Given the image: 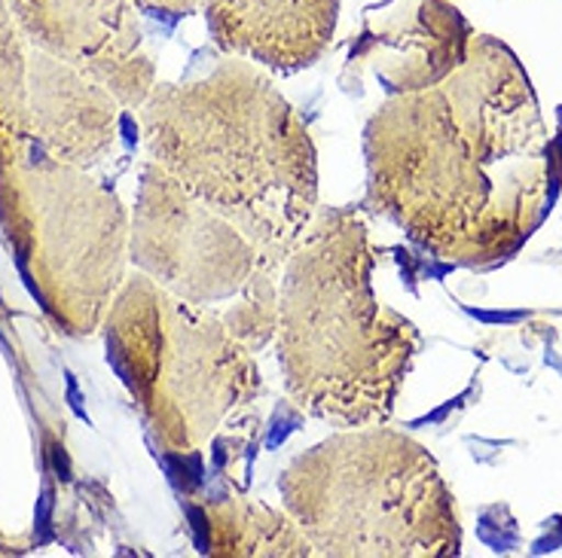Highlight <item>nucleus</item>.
Listing matches in <instances>:
<instances>
[{
    "label": "nucleus",
    "mask_w": 562,
    "mask_h": 558,
    "mask_svg": "<svg viewBox=\"0 0 562 558\" xmlns=\"http://www.w3.org/2000/svg\"><path fill=\"white\" fill-rule=\"evenodd\" d=\"M364 153L373 208L440 257L514 248L544 196V126L495 43L474 41L450 77L385 101L367 123Z\"/></svg>",
    "instance_id": "obj_1"
},
{
    "label": "nucleus",
    "mask_w": 562,
    "mask_h": 558,
    "mask_svg": "<svg viewBox=\"0 0 562 558\" xmlns=\"http://www.w3.org/2000/svg\"><path fill=\"white\" fill-rule=\"evenodd\" d=\"M140 128L150 162L284 265L318 214V156L263 65L226 53L196 80L156 83Z\"/></svg>",
    "instance_id": "obj_2"
},
{
    "label": "nucleus",
    "mask_w": 562,
    "mask_h": 558,
    "mask_svg": "<svg viewBox=\"0 0 562 558\" xmlns=\"http://www.w3.org/2000/svg\"><path fill=\"white\" fill-rule=\"evenodd\" d=\"M373 269L370 229L342 208H318L281 265L272 342L284 388L337 428L389 421L416 354V330L382 303Z\"/></svg>",
    "instance_id": "obj_3"
},
{
    "label": "nucleus",
    "mask_w": 562,
    "mask_h": 558,
    "mask_svg": "<svg viewBox=\"0 0 562 558\" xmlns=\"http://www.w3.org/2000/svg\"><path fill=\"white\" fill-rule=\"evenodd\" d=\"M111 363L159 446L196 455L260 428L263 373L221 315L126 275L104 318Z\"/></svg>",
    "instance_id": "obj_4"
},
{
    "label": "nucleus",
    "mask_w": 562,
    "mask_h": 558,
    "mask_svg": "<svg viewBox=\"0 0 562 558\" xmlns=\"http://www.w3.org/2000/svg\"><path fill=\"white\" fill-rule=\"evenodd\" d=\"M281 506L324 558H435L459 549V522L435 458L382 424L342 428L300 452Z\"/></svg>",
    "instance_id": "obj_5"
},
{
    "label": "nucleus",
    "mask_w": 562,
    "mask_h": 558,
    "mask_svg": "<svg viewBox=\"0 0 562 558\" xmlns=\"http://www.w3.org/2000/svg\"><path fill=\"white\" fill-rule=\"evenodd\" d=\"M0 217L49 318L95 333L132 260V214L120 198L83 168L29 153L0 168Z\"/></svg>",
    "instance_id": "obj_6"
},
{
    "label": "nucleus",
    "mask_w": 562,
    "mask_h": 558,
    "mask_svg": "<svg viewBox=\"0 0 562 558\" xmlns=\"http://www.w3.org/2000/svg\"><path fill=\"white\" fill-rule=\"evenodd\" d=\"M128 257L169 294L221 315L251 351L272 345L281 265L156 162L140 171Z\"/></svg>",
    "instance_id": "obj_7"
},
{
    "label": "nucleus",
    "mask_w": 562,
    "mask_h": 558,
    "mask_svg": "<svg viewBox=\"0 0 562 558\" xmlns=\"http://www.w3.org/2000/svg\"><path fill=\"white\" fill-rule=\"evenodd\" d=\"M138 0H10L22 34L46 56L101 83L123 107L140 111L156 86Z\"/></svg>",
    "instance_id": "obj_8"
},
{
    "label": "nucleus",
    "mask_w": 562,
    "mask_h": 558,
    "mask_svg": "<svg viewBox=\"0 0 562 558\" xmlns=\"http://www.w3.org/2000/svg\"><path fill=\"white\" fill-rule=\"evenodd\" d=\"M120 101L92 77L34 49L29 56V138L65 166H92L116 138Z\"/></svg>",
    "instance_id": "obj_9"
},
{
    "label": "nucleus",
    "mask_w": 562,
    "mask_h": 558,
    "mask_svg": "<svg viewBox=\"0 0 562 558\" xmlns=\"http://www.w3.org/2000/svg\"><path fill=\"white\" fill-rule=\"evenodd\" d=\"M209 31L229 56L267 70L315 65L337 34L339 0H205Z\"/></svg>",
    "instance_id": "obj_10"
},
{
    "label": "nucleus",
    "mask_w": 562,
    "mask_h": 558,
    "mask_svg": "<svg viewBox=\"0 0 562 558\" xmlns=\"http://www.w3.org/2000/svg\"><path fill=\"white\" fill-rule=\"evenodd\" d=\"M456 25L459 19L443 3L416 0L364 31L361 58L397 89V95L419 92L450 77L464 61L459 58Z\"/></svg>",
    "instance_id": "obj_11"
},
{
    "label": "nucleus",
    "mask_w": 562,
    "mask_h": 558,
    "mask_svg": "<svg viewBox=\"0 0 562 558\" xmlns=\"http://www.w3.org/2000/svg\"><path fill=\"white\" fill-rule=\"evenodd\" d=\"M205 553L221 558H306L310 537L284 506H269L241 494L214 498L202 506Z\"/></svg>",
    "instance_id": "obj_12"
},
{
    "label": "nucleus",
    "mask_w": 562,
    "mask_h": 558,
    "mask_svg": "<svg viewBox=\"0 0 562 558\" xmlns=\"http://www.w3.org/2000/svg\"><path fill=\"white\" fill-rule=\"evenodd\" d=\"M10 0H0V168L29 156V53Z\"/></svg>",
    "instance_id": "obj_13"
},
{
    "label": "nucleus",
    "mask_w": 562,
    "mask_h": 558,
    "mask_svg": "<svg viewBox=\"0 0 562 558\" xmlns=\"http://www.w3.org/2000/svg\"><path fill=\"white\" fill-rule=\"evenodd\" d=\"M138 3L140 7H150V10H159V13L187 15V13H196L205 0H138Z\"/></svg>",
    "instance_id": "obj_14"
}]
</instances>
